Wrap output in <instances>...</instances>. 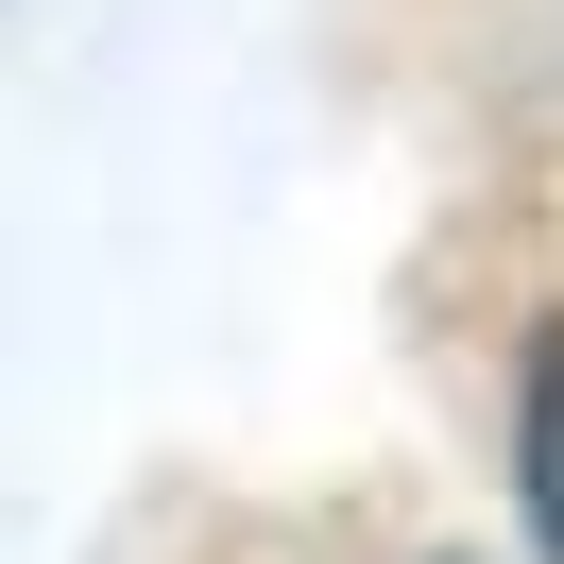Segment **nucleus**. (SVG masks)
Here are the masks:
<instances>
[{
  "label": "nucleus",
  "mask_w": 564,
  "mask_h": 564,
  "mask_svg": "<svg viewBox=\"0 0 564 564\" xmlns=\"http://www.w3.org/2000/svg\"><path fill=\"white\" fill-rule=\"evenodd\" d=\"M513 496H530V547L564 564V325L530 343V411H513Z\"/></svg>",
  "instance_id": "nucleus-1"
}]
</instances>
